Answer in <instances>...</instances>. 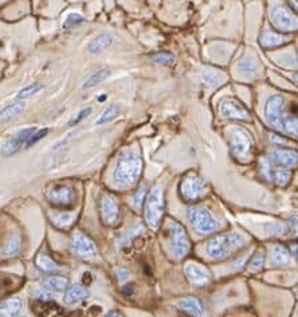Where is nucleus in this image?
<instances>
[{
    "label": "nucleus",
    "instance_id": "obj_42",
    "mask_svg": "<svg viewBox=\"0 0 298 317\" xmlns=\"http://www.w3.org/2000/svg\"><path fill=\"white\" fill-rule=\"evenodd\" d=\"M90 113H92V108H86V109H84V111L79 112V113H78V115L75 116V117H74L73 120H71L69 125H70V126L77 125V124H79V122H81L82 120H85V118L88 117V116L90 115Z\"/></svg>",
    "mask_w": 298,
    "mask_h": 317
},
{
    "label": "nucleus",
    "instance_id": "obj_28",
    "mask_svg": "<svg viewBox=\"0 0 298 317\" xmlns=\"http://www.w3.org/2000/svg\"><path fill=\"white\" fill-rule=\"evenodd\" d=\"M44 286L51 290H66L69 280L62 276H50L44 280Z\"/></svg>",
    "mask_w": 298,
    "mask_h": 317
},
{
    "label": "nucleus",
    "instance_id": "obj_1",
    "mask_svg": "<svg viewBox=\"0 0 298 317\" xmlns=\"http://www.w3.org/2000/svg\"><path fill=\"white\" fill-rule=\"evenodd\" d=\"M143 172V160L137 153L126 151L120 155L113 172V180L118 187L128 188L136 184Z\"/></svg>",
    "mask_w": 298,
    "mask_h": 317
},
{
    "label": "nucleus",
    "instance_id": "obj_22",
    "mask_svg": "<svg viewBox=\"0 0 298 317\" xmlns=\"http://www.w3.org/2000/svg\"><path fill=\"white\" fill-rule=\"evenodd\" d=\"M291 257L290 253L286 247L282 245H276L272 250V259H270V265L274 268H282V266H287L290 263Z\"/></svg>",
    "mask_w": 298,
    "mask_h": 317
},
{
    "label": "nucleus",
    "instance_id": "obj_13",
    "mask_svg": "<svg viewBox=\"0 0 298 317\" xmlns=\"http://www.w3.org/2000/svg\"><path fill=\"white\" fill-rule=\"evenodd\" d=\"M101 217L106 226H116L120 221V207L112 195H105L101 199Z\"/></svg>",
    "mask_w": 298,
    "mask_h": 317
},
{
    "label": "nucleus",
    "instance_id": "obj_40",
    "mask_svg": "<svg viewBox=\"0 0 298 317\" xmlns=\"http://www.w3.org/2000/svg\"><path fill=\"white\" fill-rule=\"evenodd\" d=\"M114 276H116V278H117L118 282H121V284H124V282H128L130 278H132V274H130V272L126 269H117L116 272H114Z\"/></svg>",
    "mask_w": 298,
    "mask_h": 317
},
{
    "label": "nucleus",
    "instance_id": "obj_20",
    "mask_svg": "<svg viewBox=\"0 0 298 317\" xmlns=\"http://www.w3.org/2000/svg\"><path fill=\"white\" fill-rule=\"evenodd\" d=\"M26 109V101L16 100L15 102L10 103L7 107H4L2 111H0V124H4V122H8L14 120L16 116H19L23 111Z\"/></svg>",
    "mask_w": 298,
    "mask_h": 317
},
{
    "label": "nucleus",
    "instance_id": "obj_10",
    "mask_svg": "<svg viewBox=\"0 0 298 317\" xmlns=\"http://www.w3.org/2000/svg\"><path fill=\"white\" fill-rule=\"evenodd\" d=\"M71 250L77 257L82 259H92L97 255V247L89 236L78 232L71 241Z\"/></svg>",
    "mask_w": 298,
    "mask_h": 317
},
{
    "label": "nucleus",
    "instance_id": "obj_21",
    "mask_svg": "<svg viewBox=\"0 0 298 317\" xmlns=\"http://www.w3.org/2000/svg\"><path fill=\"white\" fill-rule=\"evenodd\" d=\"M289 41V37L284 35V34H278L276 31L267 30L265 33H262L261 35V44L266 48H274L278 46H282Z\"/></svg>",
    "mask_w": 298,
    "mask_h": 317
},
{
    "label": "nucleus",
    "instance_id": "obj_12",
    "mask_svg": "<svg viewBox=\"0 0 298 317\" xmlns=\"http://www.w3.org/2000/svg\"><path fill=\"white\" fill-rule=\"evenodd\" d=\"M34 132H35V128H26V129L19 130L16 135H14L3 145V148H2V156L3 157H10V156H14L15 153H18L27 144V141H29V139L31 137V135Z\"/></svg>",
    "mask_w": 298,
    "mask_h": 317
},
{
    "label": "nucleus",
    "instance_id": "obj_19",
    "mask_svg": "<svg viewBox=\"0 0 298 317\" xmlns=\"http://www.w3.org/2000/svg\"><path fill=\"white\" fill-rule=\"evenodd\" d=\"M177 306L187 313L195 317H202L204 313V306L202 301L196 297H184L177 301Z\"/></svg>",
    "mask_w": 298,
    "mask_h": 317
},
{
    "label": "nucleus",
    "instance_id": "obj_32",
    "mask_svg": "<svg viewBox=\"0 0 298 317\" xmlns=\"http://www.w3.org/2000/svg\"><path fill=\"white\" fill-rule=\"evenodd\" d=\"M42 89H43V85L39 84V82H35V84H31V85L26 86V88H23L20 92L18 93V97H16V100H27L30 97L35 96L38 93L41 92Z\"/></svg>",
    "mask_w": 298,
    "mask_h": 317
},
{
    "label": "nucleus",
    "instance_id": "obj_25",
    "mask_svg": "<svg viewBox=\"0 0 298 317\" xmlns=\"http://www.w3.org/2000/svg\"><path fill=\"white\" fill-rule=\"evenodd\" d=\"M22 309V301L19 299H8L0 304V317H18Z\"/></svg>",
    "mask_w": 298,
    "mask_h": 317
},
{
    "label": "nucleus",
    "instance_id": "obj_4",
    "mask_svg": "<svg viewBox=\"0 0 298 317\" xmlns=\"http://www.w3.org/2000/svg\"><path fill=\"white\" fill-rule=\"evenodd\" d=\"M230 148L232 156L242 163L253 160L254 155V143L249 133L242 128H235L230 135Z\"/></svg>",
    "mask_w": 298,
    "mask_h": 317
},
{
    "label": "nucleus",
    "instance_id": "obj_6",
    "mask_svg": "<svg viewBox=\"0 0 298 317\" xmlns=\"http://www.w3.org/2000/svg\"><path fill=\"white\" fill-rule=\"evenodd\" d=\"M207 194V186L202 177L189 173L180 181V195L188 203H195Z\"/></svg>",
    "mask_w": 298,
    "mask_h": 317
},
{
    "label": "nucleus",
    "instance_id": "obj_9",
    "mask_svg": "<svg viewBox=\"0 0 298 317\" xmlns=\"http://www.w3.org/2000/svg\"><path fill=\"white\" fill-rule=\"evenodd\" d=\"M272 22L280 31H295L297 30V19L284 6H276L272 11Z\"/></svg>",
    "mask_w": 298,
    "mask_h": 317
},
{
    "label": "nucleus",
    "instance_id": "obj_24",
    "mask_svg": "<svg viewBox=\"0 0 298 317\" xmlns=\"http://www.w3.org/2000/svg\"><path fill=\"white\" fill-rule=\"evenodd\" d=\"M35 265L39 270L44 272V273H61L62 268L58 265L51 257H48L47 254H38L35 258Z\"/></svg>",
    "mask_w": 298,
    "mask_h": 317
},
{
    "label": "nucleus",
    "instance_id": "obj_8",
    "mask_svg": "<svg viewBox=\"0 0 298 317\" xmlns=\"http://www.w3.org/2000/svg\"><path fill=\"white\" fill-rule=\"evenodd\" d=\"M285 98L280 94H274L267 100L265 105V116L266 120L270 125L278 132L284 130V120H285Z\"/></svg>",
    "mask_w": 298,
    "mask_h": 317
},
{
    "label": "nucleus",
    "instance_id": "obj_45",
    "mask_svg": "<svg viewBox=\"0 0 298 317\" xmlns=\"http://www.w3.org/2000/svg\"><path fill=\"white\" fill-rule=\"evenodd\" d=\"M82 280H84V284H85V285H89V284H90V282H92V281H93L92 274L89 273V272H86V273L84 274V278H82Z\"/></svg>",
    "mask_w": 298,
    "mask_h": 317
},
{
    "label": "nucleus",
    "instance_id": "obj_46",
    "mask_svg": "<svg viewBox=\"0 0 298 317\" xmlns=\"http://www.w3.org/2000/svg\"><path fill=\"white\" fill-rule=\"evenodd\" d=\"M106 317H124L122 316L121 312H118V310H112L109 313L106 314Z\"/></svg>",
    "mask_w": 298,
    "mask_h": 317
},
{
    "label": "nucleus",
    "instance_id": "obj_41",
    "mask_svg": "<svg viewBox=\"0 0 298 317\" xmlns=\"http://www.w3.org/2000/svg\"><path fill=\"white\" fill-rule=\"evenodd\" d=\"M266 231L269 232L270 235H281V234L284 235L287 232V229L281 225H269L266 227Z\"/></svg>",
    "mask_w": 298,
    "mask_h": 317
},
{
    "label": "nucleus",
    "instance_id": "obj_38",
    "mask_svg": "<svg viewBox=\"0 0 298 317\" xmlns=\"http://www.w3.org/2000/svg\"><path fill=\"white\" fill-rule=\"evenodd\" d=\"M47 133H48V129H46V128H44V129L38 130V132L35 130V132L31 135V137L29 139V141H27L26 147H31V145L37 144L38 141H41L43 137H46V135H47Z\"/></svg>",
    "mask_w": 298,
    "mask_h": 317
},
{
    "label": "nucleus",
    "instance_id": "obj_31",
    "mask_svg": "<svg viewBox=\"0 0 298 317\" xmlns=\"http://www.w3.org/2000/svg\"><path fill=\"white\" fill-rule=\"evenodd\" d=\"M109 75H111V71L107 70V69H102V70L96 71L92 77H89L88 80H86L85 84L82 85V89H85L86 90V89L94 88V86H97L98 84H101V82H103L105 80H107Z\"/></svg>",
    "mask_w": 298,
    "mask_h": 317
},
{
    "label": "nucleus",
    "instance_id": "obj_35",
    "mask_svg": "<svg viewBox=\"0 0 298 317\" xmlns=\"http://www.w3.org/2000/svg\"><path fill=\"white\" fill-rule=\"evenodd\" d=\"M152 61L157 65H172L176 58L171 52H157L155 56H152Z\"/></svg>",
    "mask_w": 298,
    "mask_h": 317
},
{
    "label": "nucleus",
    "instance_id": "obj_36",
    "mask_svg": "<svg viewBox=\"0 0 298 317\" xmlns=\"http://www.w3.org/2000/svg\"><path fill=\"white\" fill-rule=\"evenodd\" d=\"M284 130H286V132H289L294 137H297V117L295 116L285 115Z\"/></svg>",
    "mask_w": 298,
    "mask_h": 317
},
{
    "label": "nucleus",
    "instance_id": "obj_17",
    "mask_svg": "<svg viewBox=\"0 0 298 317\" xmlns=\"http://www.w3.org/2000/svg\"><path fill=\"white\" fill-rule=\"evenodd\" d=\"M33 310L39 317H63V309L52 300L48 301L37 300L33 305Z\"/></svg>",
    "mask_w": 298,
    "mask_h": 317
},
{
    "label": "nucleus",
    "instance_id": "obj_16",
    "mask_svg": "<svg viewBox=\"0 0 298 317\" xmlns=\"http://www.w3.org/2000/svg\"><path fill=\"white\" fill-rule=\"evenodd\" d=\"M221 113L226 118H234V120H242V121L250 120V113L247 112V109L232 100H225L222 102Z\"/></svg>",
    "mask_w": 298,
    "mask_h": 317
},
{
    "label": "nucleus",
    "instance_id": "obj_34",
    "mask_svg": "<svg viewBox=\"0 0 298 317\" xmlns=\"http://www.w3.org/2000/svg\"><path fill=\"white\" fill-rule=\"evenodd\" d=\"M84 20H85V19H84V16H82V15H79V14H77V12L69 14L67 15V18L65 19V22H63L62 29L63 30H70V29H73V27L77 26V24H81Z\"/></svg>",
    "mask_w": 298,
    "mask_h": 317
},
{
    "label": "nucleus",
    "instance_id": "obj_27",
    "mask_svg": "<svg viewBox=\"0 0 298 317\" xmlns=\"http://www.w3.org/2000/svg\"><path fill=\"white\" fill-rule=\"evenodd\" d=\"M112 43H113V37L107 35V34H102V35H99V37L90 42L88 50L92 54H98V52L106 50L107 47H111Z\"/></svg>",
    "mask_w": 298,
    "mask_h": 317
},
{
    "label": "nucleus",
    "instance_id": "obj_5",
    "mask_svg": "<svg viewBox=\"0 0 298 317\" xmlns=\"http://www.w3.org/2000/svg\"><path fill=\"white\" fill-rule=\"evenodd\" d=\"M188 219L194 226V229L202 234L207 235L221 229V223L212 217L208 208L206 207H192L188 211Z\"/></svg>",
    "mask_w": 298,
    "mask_h": 317
},
{
    "label": "nucleus",
    "instance_id": "obj_15",
    "mask_svg": "<svg viewBox=\"0 0 298 317\" xmlns=\"http://www.w3.org/2000/svg\"><path fill=\"white\" fill-rule=\"evenodd\" d=\"M297 151L293 149H274L270 153L269 163L274 167H281V168H290V167L297 166Z\"/></svg>",
    "mask_w": 298,
    "mask_h": 317
},
{
    "label": "nucleus",
    "instance_id": "obj_14",
    "mask_svg": "<svg viewBox=\"0 0 298 317\" xmlns=\"http://www.w3.org/2000/svg\"><path fill=\"white\" fill-rule=\"evenodd\" d=\"M184 273L189 282L196 286H206L210 284L211 274L210 272L200 263H195V262H189L187 263L184 269Z\"/></svg>",
    "mask_w": 298,
    "mask_h": 317
},
{
    "label": "nucleus",
    "instance_id": "obj_29",
    "mask_svg": "<svg viewBox=\"0 0 298 317\" xmlns=\"http://www.w3.org/2000/svg\"><path fill=\"white\" fill-rule=\"evenodd\" d=\"M77 217L74 214H70V213H65V214H58V215H52L51 221L54 223V226H57L58 229H70L71 226L74 225Z\"/></svg>",
    "mask_w": 298,
    "mask_h": 317
},
{
    "label": "nucleus",
    "instance_id": "obj_23",
    "mask_svg": "<svg viewBox=\"0 0 298 317\" xmlns=\"http://www.w3.org/2000/svg\"><path fill=\"white\" fill-rule=\"evenodd\" d=\"M89 296H90V293L84 285H73L65 293V304L74 305V304L79 303L82 300L88 299Z\"/></svg>",
    "mask_w": 298,
    "mask_h": 317
},
{
    "label": "nucleus",
    "instance_id": "obj_3",
    "mask_svg": "<svg viewBox=\"0 0 298 317\" xmlns=\"http://www.w3.org/2000/svg\"><path fill=\"white\" fill-rule=\"evenodd\" d=\"M164 215V188L161 184H156L148 192L144 200V219L148 227L157 230L161 225Z\"/></svg>",
    "mask_w": 298,
    "mask_h": 317
},
{
    "label": "nucleus",
    "instance_id": "obj_30",
    "mask_svg": "<svg viewBox=\"0 0 298 317\" xmlns=\"http://www.w3.org/2000/svg\"><path fill=\"white\" fill-rule=\"evenodd\" d=\"M121 105H118V103H114V105H111V107L107 108L106 111L103 112L102 115L99 116L97 118L96 124L97 125H103V124H106V122H111L113 121L114 118H117L118 115L121 113Z\"/></svg>",
    "mask_w": 298,
    "mask_h": 317
},
{
    "label": "nucleus",
    "instance_id": "obj_7",
    "mask_svg": "<svg viewBox=\"0 0 298 317\" xmlns=\"http://www.w3.org/2000/svg\"><path fill=\"white\" fill-rule=\"evenodd\" d=\"M168 231H170L173 255L177 259L184 258L185 255L189 253V249H191V241H189V236H188L185 229L180 223L172 222V223H170Z\"/></svg>",
    "mask_w": 298,
    "mask_h": 317
},
{
    "label": "nucleus",
    "instance_id": "obj_26",
    "mask_svg": "<svg viewBox=\"0 0 298 317\" xmlns=\"http://www.w3.org/2000/svg\"><path fill=\"white\" fill-rule=\"evenodd\" d=\"M22 250V236L20 235H12L8 242L6 244L3 249V257L4 258H14L20 254Z\"/></svg>",
    "mask_w": 298,
    "mask_h": 317
},
{
    "label": "nucleus",
    "instance_id": "obj_18",
    "mask_svg": "<svg viewBox=\"0 0 298 317\" xmlns=\"http://www.w3.org/2000/svg\"><path fill=\"white\" fill-rule=\"evenodd\" d=\"M266 172H267V176L272 181H274L276 184H278L280 187H286L290 181L291 173L287 168H281V167H274L272 166L269 162L266 163Z\"/></svg>",
    "mask_w": 298,
    "mask_h": 317
},
{
    "label": "nucleus",
    "instance_id": "obj_43",
    "mask_svg": "<svg viewBox=\"0 0 298 317\" xmlns=\"http://www.w3.org/2000/svg\"><path fill=\"white\" fill-rule=\"evenodd\" d=\"M34 293H35L37 300H42V301H48L52 299V296L47 290H35Z\"/></svg>",
    "mask_w": 298,
    "mask_h": 317
},
{
    "label": "nucleus",
    "instance_id": "obj_39",
    "mask_svg": "<svg viewBox=\"0 0 298 317\" xmlns=\"http://www.w3.org/2000/svg\"><path fill=\"white\" fill-rule=\"evenodd\" d=\"M147 194H148V187H147V184L144 183V184L140 186L139 191H137L136 195H134V203H136L137 207L143 206V203H144V200H145Z\"/></svg>",
    "mask_w": 298,
    "mask_h": 317
},
{
    "label": "nucleus",
    "instance_id": "obj_44",
    "mask_svg": "<svg viewBox=\"0 0 298 317\" xmlns=\"http://www.w3.org/2000/svg\"><path fill=\"white\" fill-rule=\"evenodd\" d=\"M204 81H206V85L208 84V85L213 86V85H216L218 82H219V78H218L216 75H213V74L207 73L206 75H204Z\"/></svg>",
    "mask_w": 298,
    "mask_h": 317
},
{
    "label": "nucleus",
    "instance_id": "obj_2",
    "mask_svg": "<svg viewBox=\"0 0 298 317\" xmlns=\"http://www.w3.org/2000/svg\"><path fill=\"white\" fill-rule=\"evenodd\" d=\"M246 246V240L240 234H225L211 240L206 246L207 254L215 261H223Z\"/></svg>",
    "mask_w": 298,
    "mask_h": 317
},
{
    "label": "nucleus",
    "instance_id": "obj_33",
    "mask_svg": "<svg viewBox=\"0 0 298 317\" xmlns=\"http://www.w3.org/2000/svg\"><path fill=\"white\" fill-rule=\"evenodd\" d=\"M263 265H265V251L259 250L255 253V255L250 261L249 268H250L253 272H259V270L263 269Z\"/></svg>",
    "mask_w": 298,
    "mask_h": 317
},
{
    "label": "nucleus",
    "instance_id": "obj_11",
    "mask_svg": "<svg viewBox=\"0 0 298 317\" xmlns=\"http://www.w3.org/2000/svg\"><path fill=\"white\" fill-rule=\"evenodd\" d=\"M48 202L57 207H70L75 200V192L70 186H56L46 194Z\"/></svg>",
    "mask_w": 298,
    "mask_h": 317
},
{
    "label": "nucleus",
    "instance_id": "obj_37",
    "mask_svg": "<svg viewBox=\"0 0 298 317\" xmlns=\"http://www.w3.org/2000/svg\"><path fill=\"white\" fill-rule=\"evenodd\" d=\"M257 62H253L250 59L243 61V62L239 63V69L243 74H254L257 71Z\"/></svg>",
    "mask_w": 298,
    "mask_h": 317
}]
</instances>
